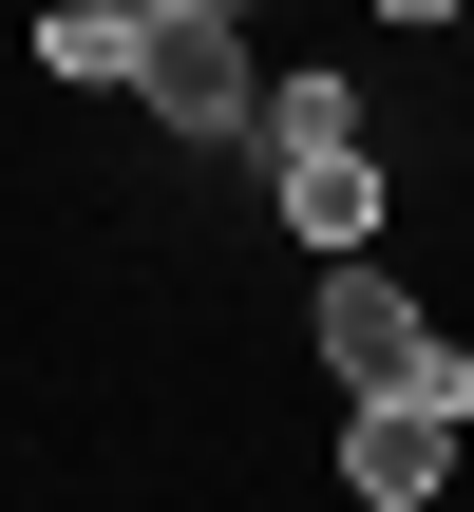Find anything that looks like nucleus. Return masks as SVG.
<instances>
[{
  "instance_id": "7ed1b4c3",
  "label": "nucleus",
  "mask_w": 474,
  "mask_h": 512,
  "mask_svg": "<svg viewBox=\"0 0 474 512\" xmlns=\"http://www.w3.org/2000/svg\"><path fill=\"white\" fill-rule=\"evenodd\" d=\"M474 418H437V399H361V437H342V475H361V512H418L437 475H456Z\"/></svg>"
},
{
  "instance_id": "f257e3e1",
  "label": "nucleus",
  "mask_w": 474,
  "mask_h": 512,
  "mask_svg": "<svg viewBox=\"0 0 474 512\" xmlns=\"http://www.w3.org/2000/svg\"><path fill=\"white\" fill-rule=\"evenodd\" d=\"M133 95H152L171 133H247V95H266V76H247V19L152 0V19H133Z\"/></svg>"
},
{
  "instance_id": "423d86ee",
  "label": "nucleus",
  "mask_w": 474,
  "mask_h": 512,
  "mask_svg": "<svg viewBox=\"0 0 474 512\" xmlns=\"http://www.w3.org/2000/svg\"><path fill=\"white\" fill-rule=\"evenodd\" d=\"M380 19H456V0H380Z\"/></svg>"
},
{
  "instance_id": "20e7f679",
  "label": "nucleus",
  "mask_w": 474,
  "mask_h": 512,
  "mask_svg": "<svg viewBox=\"0 0 474 512\" xmlns=\"http://www.w3.org/2000/svg\"><path fill=\"white\" fill-rule=\"evenodd\" d=\"M266 190H285V228H304V247H380V152H361V133L266 152Z\"/></svg>"
},
{
  "instance_id": "39448f33",
  "label": "nucleus",
  "mask_w": 474,
  "mask_h": 512,
  "mask_svg": "<svg viewBox=\"0 0 474 512\" xmlns=\"http://www.w3.org/2000/svg\"><path fill=\"white\" fill-rule=\"evenodd\" d=\"M133 19H152V0H57L38 57H57V76H133Z\"/></svg>"
},
{
  "instance_id": "0eeeda50",
  "label": "nucleus",
  "mask_w": 474,
  "mask_h": 512,
  "mask_svg": "<svg viewBox=\"0 0 474 512\" xmlns=\"http://www.w3.org/2000/svg\"><path fill=\"white\" fill-rule=\"evenodd\" d=\"M190 19H247V0H190Z\"/></svg>"
},
{
  "instance_id": "f03ea898",
  "label": "nucleus",
  "mask_w": 474,
  "mask_h": 512,
  "mask_svg": "<svg viewBox=\"0 0 474 512\" xmlns=\"http://www.w3.org/2000/svg\"><path fill=\"white\" fill-rule=\"evenodd\" d=\"M418 342H437V323H418V285H399V266H361V247H323V361H342L361 399H399V380H418Z\"/></svg>"
}]
</instances>
